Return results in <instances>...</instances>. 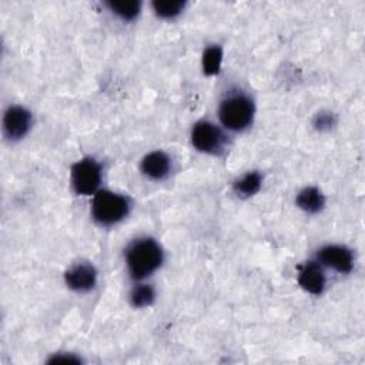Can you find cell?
Masks as SVG:
<instances>
[{
	"label": "cell",
	"mask_w": 365,
	"mask_h": 365,
	"mask_svg": "<svg viewBox=\"0 0 365 365\" xmlns=\"http://www.w3.org/2000/svg\"><path fill=\"white\" fill-rule=\"evenodd\" d=\"M163 259L161 248L151 238L135 241L127 250V265L133 278H144L155 271Z\"/></svg>",
	"instance_id": "cell-1"
},
{
	"label": "cell",
	"mask_w": 365,
	"mask_h": 365,
	"mask_svg": "<svg viewBox=\"0 0 365 365\" xmlns=\"http://www.w3.org/2000/svg\"><path fill=\"white\" fill-rule=\"evenodd\" d=\"M93 217L103 225H111L123 220L128 212V201L111 191H100L96 194L91 205Z\"/></svg>",
	"instance_id": "cell-2"
},
{
	"label": "cell",
	"mask_w": 365,
	"mask_h": 365,
	"mask_svg": "<svg viewBox=\"0 0 365 365\" xmlns=\"http://www.w3.org/2000/svg\"><path fill=\"white\" fill-rule=\"evenodd\" d=\"M254 114L252 101L245 96H231L220 106L221 123L230 130L245 128Z\"/></svg>",
	"instance_id": "cell-3"
},
{
	"label": "cell",
	"mask_w": 365,
	"mask_h": 365,
	"mask_svg": "<svg viewBox=\"0 0 365 365\" xmlns=\"http://www.w3.org/2000/svg\"><path fill=\"white\" fill-rule=\"evenodd\" d=\"M101 180L100 165L93 158H84L71 168V182L74 191L81 195L93 194Z\"/></svg>",
	"instance_id": "cell-4"
},
{
	"label": "cell",
	"mask_w": 365,
	"mask_h": 365,
	"mask_svg": "<svg viewBox=\"0 0 365 365\" xmlns=\"http://www.w3.org/2000/svg\"><path fill=\"white\" fill-rule=\"evenodd\" d=\"M191 141L194 147L204 153H217L224 143L222 133L211 123H197L191 133Z\"/></svg>",
	"instance_id": "cell-5"
},
{
	"label": "cell",
	"mask_w": 365,
	"mask_h": 365,
	"mask_svg": "<svg viewBox=\"0 0 365 365\" xmlns=\"http://www.w3.org/2000/svg\"><path fill=\"white\" fill-rule=\"evenodd\" d=\"M31 124V114L23 107H10L3 120V128L9 138L17 140L23 137Z\"/></svg>",
	"instance_id": "cell-6"
},
{
	"label": "cell",
	"mask_w": 365,
	"mask_h": 365,
	"mask_svg": "<svg viewBox=\"0 0 365 365\" xmlns=\"http://www.w3.org/2000/svg\"><path fill=\"white\" fill-rule=\"evenodd\" d=\"M318 258L322 264L336 269L338 272H349L352 269V254L341 245H328L321 248Z\"/></svg>",
	"instance_id": "cell-7"
},
{
	"label": "cell",
	"mask_w": 365,
	"mask_h": 365,
	"mask_svg": "<svg viewBox=\"0 0 365 365\" xmlns=\"http://www.w3.org/2000/svg\"><path fill=\"white\" fill-rule=\"evenodd\" d=\"M96 269L90 264H77L66 272V282L71 289L88 291L96 284Z\"/></svg>",
	"instance_id": "cell-8"
},
{
	"label": "cell",
	"mask_w": 365,
	"mask_h": 365,
	"mask_svg": "<svg viewBox=\"0 0 365 365\" xmlns=\"http://www.w3.org/2000/svg\"><path fill=\"white\" fill-rule=\"evenodd\" d=\"M298 281H299V285L305 291L315 294V295L321 294L324 289V285H325V277H324L321 268L314 262H308L299 268Z\"/></svg>",
	"instance_id": "cell-9"
},
{
	"label": "cell",
	"mask_w": 365,
	"mask_h": 365,
	"mask_svg": "<svg viewBox=\"0 0 365 365\" xmlns=\"http://www.w3.org/2000/svg\"><path fill=\"white\" fill-rule=\"evenodd\" d=\"M141 170L150 178H154V180L164 178L170 171V158L161 151L150 153L148 155L144 157L141 163Z\"/></svg>",
	"instance_id": "cell-10"
},
{
	"label": "cell",
	"mask_w": 365,
	"mask_h": 365,
	"mask_svg": "<svg viewBox=\"0 0 365 365\" xmlns=\"http://www.w3.org/2000/svg\"><path fill=\"white\" fill-rule=\"evenodd\" d=\"M297 204L299 208L308 212H318L322 205H324V195L321 191L315 187H308L304 188L298 197H297Z\"/></svg>",
	"instance_id": "cell-11"
},
{
	"label": "cell",
	"mask_w": 365,
	"mask_h": 365,
	"mask_svg": "<svg viewBox=\"0 0 365 365\" xmlns=\"http://www.w3.org/2000/svg\"><path fill=\"white\" fill-rule=\"evenodd\" d=\"M261 187V177L258 173H248L234 184V191L238 195L248 197L255 194Z\"/></svg>",
	"instance_id": "cell-12"
},
{
	"label": "cell",
	"mask_w": 365,
	"mask_h": 365,
	"mask_svg": "<svg viewBox=\"0 0 365 365\" xmlns=\"http://www.w3.org/2000/svg\"><path fill=\"white\" fill-rule=\"evenodd\" d=\"M221 60H222V51L218 46H211L204 51L202 56V68L207 76L217 74L220 67H221Z\"/></svg>",
	"instance_id": "cell-13"
},
{
	"label": "cell",
	"mask_w": 365,
	"mask_h": 365,
	"mask_svg": "<svg viewBox=\"0 0 365 365\" xmlns=\"http://www.w3.org/2000/svg\"><path fill=\"white\" fill-rule=\"evenodd\" d=\"M107 6L123 20H133L140 11L138 1H110L107 3Z\"/></svg>",
	"instance_id": "cell-14"
},
{
	"label": "cell",
	"mask_w": 365,
	"mask_h": 365,
	"mask_svg": "<svg viewBox=\"0 0 365 365\" xmlns=\"http://www.w3.org/2000/svg\"><path fill=\"white\" fill-rule=\"evenodd\" d=\"M153 7L160 17L170 19L180 14L184 9V1H154Z\"/></svg>",
	"instance_id": "cell-15"
},
{
	"label": "cell",
	"mask_w": 365,
	"mask_h": 365,
	"mask_svg": "<svg viewBox=\"0 0 365 365\" xmlns=\"http://www.w3.org/2000/svg\"><path fill=\"white\" fill-rule=\"evenodd\" d=\"M154 301V289L150 285L135 287L131 292V302L134 307H147Z\"/></svg>",
	"instance_id": "cell-16"
},
{
	"label": "cell",
	"mask_w": 365,
	"mask_h": 365,
	"mask_svg": "<svg viewBox=\"0 0 365 365\" xmlns=\"http://www.w3.org/2000/svg\"><path fill=\"white\" fill-rule=\"evenodd\" d=\"M334 120H332V115L331 114H325V113H321L317 115L315 118V125L317 128L319 130H325V128H329L332 125Z\"/></svg>",
	"instance_id": "cell-17"
}]
</instances>
